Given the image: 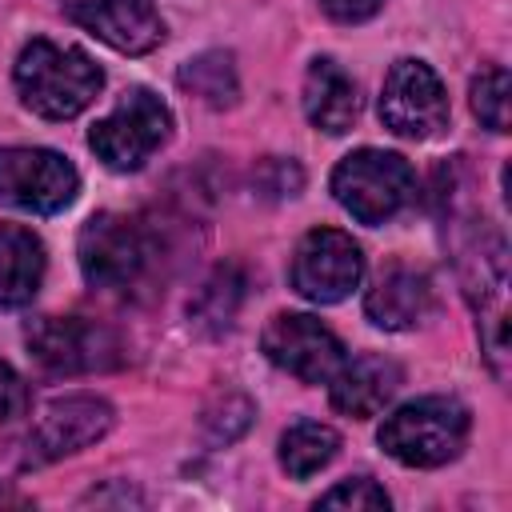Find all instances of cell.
<instances>
[{
	"mask_svg": "<svg viewBox=\"0 0 512 512\" xmlns=\"http://www.w3.org/2000/svg\"><path fill=\"white\" fill-rule=\"evenodd\" d=\"M152 264V236L140 220L96 212L80 228V268L100 292H128Z\"/></svg>",
	"mask_w": 512,
	"mask_h": 512,
	"instance_id": "4",
	"label": "cell"
},
{
	"mask_svg": "<svg viewBox=\"0 0 512 512\" xmlns=\"http://www.w3.org/2000/svg\"><path fill=\"white\" fill-rule=\"evenodd\" d=\"M28 408V388L12 364L0 360V420H16Z\"/></svg>",
	"mask_w": 512,
	"mask_h": 512,
	"instance_id": "24",
	"label": "cell"
},
{
	"mask_svg": "<svg viewBox=\"0 0 512 512\" xmlns=\"http://www.w3.org/2000/svg\"><path fill=\"white\" fill-rule=\"evenodd\" d=\"M80 176L52 148H0V200L20 212L52 216L76 200Z\"/></svg>",
	"mask_w": 512,
	"mask_h": 512,
	"instance_id": "7",
	"label": "cell"
},
{
	"mask_svg": "<svg viewBox=\"0 0 512 512\" xmlns=\"http://www.w3.org/2000/svg\"><path fill=\"white\" fill-rule=\"evenodd\" d=\"M180 88L208 108H232L240 96L236 64L228 52H200L180 64Z\"/></svg>",
	"mask_w": 512,
	"mask_h": 512,
	"instance_id": "18",
	"label": "cell"
},
{
	"mask_svg": "<svg viewBox=\"0 0 512 512\" xmlns=\"http://www.w3.org/2000/svg\"><path fill=\"white\" fill-rule=\"evenodd\" d=\"M28 352L56 376L108 372L120 364V336L88 316H40L24 328Z\"/></svg>",
	"mask_w": 512,
	"mask_h": 512,
	"instance_id": "6",
	"label": "cell"
},
{
	"mask_svg": "<svg viewBox=\"0 0 512 512\" xmlns=\"http://www.w3.org/2000/svg\"><path fill=\"white\" fill-rule=\"evenodd\" d=\"M168 132H172L168 104L148 88H128L120 104L104 120H96V128L88 132V144L108 168L136 172L168 140Z\"/></svg>",
	"mask_w": 512,
	"mask_h": 512,
	"instance_id": "5",
	"label": "cell"
},
{
	"mask_svg": "<svg viewBox=\"0 0 512 512\" xmlns=\"http://www.w3.org/2000/svg\"><path fill=\"white\" fill-rule=\"evenodd\" d=\"M252 416H256V408H252L248 396L224 392V396H216V400L204 408L200 428H204L208 444H232V440H240V436L252 428Z\"/></svg>",
	"mask_w": 512,
	"mask_h": 512,
	"instance_id": "20",
	"label": "cell"
},
{
	"mask_svg": "<svg viewBox=\"0 0 512 512\" xmlns=\"http://www.w3.org/2000/svg\"><path fill=\"white\" fill-rule=\"evenodd\" d=\"M364 312L372 324L400 332V328H416L428 312H432V280L416 268L392 264L364 296Z\"/></svg>",
	"mask_w": 512,
	"mask_h": 512,
	"instance_id": "14",
	"label": "cell"
},
{
	"mask_svg": "<svg viewBox=\"0 0 512 512\" xmlns=\"http://www.w3.org/2000/svg\"><path fill=\"white\" fill-rule=\"evenodd\" d=\"M252 184L260 196L268 200H284V196H296L304 188V172L296 160L288 156H264L256 168H252Z\"/></svg>",
	"mask_w": 512,
	"mask_h": 512,
	"instance_id": "22",
	"label": "cell"
},
{
	"mask_svg": "<svg viewBox=\"0 0 512 512\" xmlns=\"http://www.w3.org/2000/svg\"><path fill=\"white\" fill-rule=\"evenodd\" d=\"M380 120L396 136L428 140L448 124V96L440 76L424 60H396L384 76Z\"/></svg>",
	"mask_w": 512,
	"mask_h": 512,
	"instance_id": "8",
	"label": "cell"
},
{
	"mask_svg": "<svg viewBox=\"0 0 512 512\" xmlns=\"http://www.w3.org/2000/svg\"><path fill=\"white\" fill-rule=\"evenodd\" d=\"M364 276L360 244L340 228H312L292 256V288L312 304L344 300Z\"/></svg>",
	"mask_w": 512,
	"mask_h": 512,
	"instance_id": "10",
	"label": "cell"
},
{
	"mask_svg": "<svg viewBox=\"0 0 512 512\" xmlns=\"http://www.w3.org/2000/svg\"><path fill=\"white\" fill-rule=\"evenodd\" d=\"M340 448V436L328 428V424H316V420H300L284 432L280 440V464L292 480H308L316 476Z\"/></svg>",
	"mask_w": 512,
	"mask_h": 512,
	"instance_id": "19",
	"label": "cell"
},
{
	"mask_svg": "<svg viewBox=\"0 0 512 512\" xmlns=\"http://www.w3.org/2000/svg\"><path fill=\"white\" fill-rule=\"evenodd\" d=\"M112 404L100 400V396H64V400H52L40 420L32 424L28 440H24V464H52L60 456H72L88 444H96L108 428H112Z\"/></svg>",
	"mask_w": 512,
	"mask_h": 512,
	"instance_id": "11",
	"label": "cell"
},
{
	"mask_svg": "<svg viewBox=\"0 0 512 512\" xmlns=\"http://www.w3.org/2000/svg\"><path fill=\"white\" fill-rule=\"evenodd\" d=\"M332 192L360 224H384L416 200V172L396 152L360 148L336 164Z\"/></svg>",
	"mask_w": 512,
	"mask_h": 512,
	"instance_id": "3",
	"label": "cell"
},
{
	"mask_svg": "<svg viewBox=\"0 0 512 512\" xmlns=\"http://www.w3.org/2000/svg\"><path fill=\"white\" fill-rule=\"evenodd\" d=\"M16 88H20V100L36 116L72 120L100 96L104 72L80 48L32 40V44H24V52L16 60Z\"/></svg>",
	"mask_w": 512,
	"mask_h": 512,
	"instance_id": "1",
	"label": "cell"
},
{
	"mask_svg": "<svg viewBox=\"0 0 512 512\" xmlns=\"http://www.w3.org/2000/svg\"><path fill=\"white\" fill-rule=\"evenodd\" d=\"M72 20L116 52L144 56L164 40V20L152 0H72Z\"/></svg>",
	"mask_w": 512,
	"mask_h": 512,
	"instance_id": "12",
	"label": "cell"
},
{
	"mask_svg": "<svg viewBox=\"0 0 512 512\" xmlns=\"http://www.w3.org/2000/svg\"><path fill=\"white\" fill-rule=\"evenodd\" d=\"M468 440V408L452 396H420L380 424V448L408 468H436L460 456Z\"/></svg>",
	"mask_w": 512,
	"mask_h": 512,
	"instance_id": "2",
	"label": "cell"
},
{
	"mask_svg": "<svg viewBox=\"0 0 512 512\" xmlns=\"http://www.w3.org/2000/svg\"><path fill=\"white\" fill-rule=\"evenodd\" d=\"M264 356L304 384H328L344 364V344L332 328L304 312H276L260 336Z\"/></svg>",
	"mask_w": 512,
	"mask_h": 512,
	"instance_id": "9",
	"label": "cell"
},
{
	"mask_svg": "<svg viewBox=\"0 0 512 512\" xmlns=\"http://www.w3.org/2000/svg\"><path fill=\"white\" fill-rule=\"evenodd\" d=\"M240 300H244V276H240L236 264H224V268H216V272L200 284V292L192 296L188 320H192L196 332L220 336V332L232 328V320H236V312H240Z\"/></svg>",
	"mask_w": 512,
	"mask_h": 512,
	"instance_id": "17",
	"label": "cell"
},
{
	"mask_svg": "<svg viewBox=\"0 0 512 512\" xmlns=\"http://www.w3.org/2000/svg\"><path fill=\"white\" fill-rule=\"evenodd\" d=\"M356 112H360V88H356V80L336 60L316 56L312 68H308V76H304V116L316 128L340 136V132L352 128Z\"/></svg>",
	"mask_w": 512,
	"mask_h": 512,
	"instance_id": "15",
	"label": "cell"
},
{
	"mask_svg": "<svg viewBox=\"0 0 512 512\" xmlns=\"http://www.w3.org/2000/svg\"><path fill=\"white\" fill-rule=\"evenodd\" d=\"M320 508H348V512H384L388 508V492L368 480V476H352L344 484H336L332 492L320 496Z\"/></svg>",
	"mask_w": 512,
	"mask_h": 512,
	"instance_id": "23",
	"label": "cell"
},
{
	"mask_svg": "<svg viewBox=\"0 0 512 512\" xmlns=\"http://www.w3.org/2000/svg\"><path fill=\"white\" fill-rule=\"evenodd\" d=\"M380 4H384V0H320V8H324L332 20H340V24H360V20H368L372 12H380Z\"/></svg>",
	"mask_w": 512,
	"mask_h": 512,
	"instance_id": "25",
	"label": "cell"
},
{
	"mask_svg": "<svg viewBox=\"0 0 512 512\" xmlns=\"http://www.w3.org/2000/svg\"><path fill=\"white\" fill-rule=\"evenodd\" d=\"M400 364L380 356V352H364L356 360H344L332 376V408L356 420L376 416L400 388Z\"/></svg>",
	"mask_w": 512,
	"mask_h": 512,
	"instance_id": "13",
	"label": "cell"
},
{
	"mask_svg": "<svg viewBox=\"0 0 512 512\" xmlns=\"http://www.w3.org/2000/svg\"><path fill=\"white\" fill-rule=\"evenodd\" d=\"M44 280V244L32 228L0 224V304L20 308Z\"/></svg>",
	"mask_w": 512,
	"mask_h": 512,
	"instance_id": "16",
	"label": "cell"
},
{
	"mask_svg": "<svg viewBox=\"0 0 512 512\" xmlns=\"http://www.w3.org/2000/svg\"><path fill=\"white\" fill-rule=\"evenodd\" d=\"M508 68L504 64H488L476 80H472V112L480 116L484 128L492 132H508Z\"/></svg>",
	"mask_w": 512,
	"mask_h": 512,
	"instance_id": "21",
	"label": "cell"
}]
</instances>
